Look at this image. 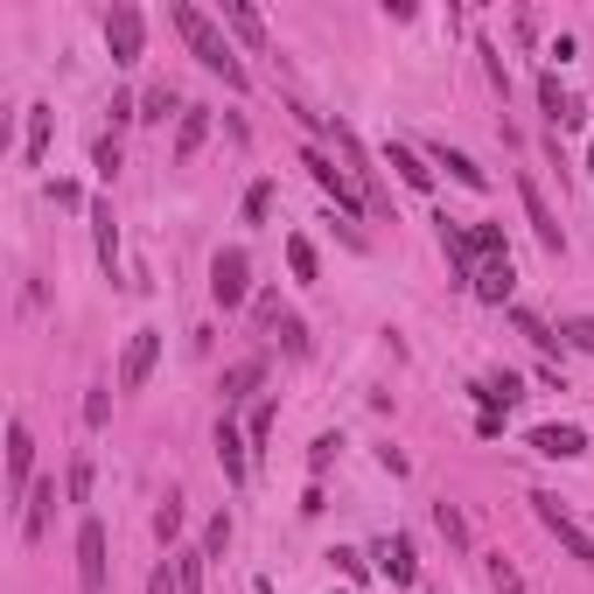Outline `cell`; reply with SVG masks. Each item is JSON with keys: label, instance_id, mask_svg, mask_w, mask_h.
<instances>
[{"label": "cell", "instance_id": "cell-1", "mask_svg": "<svg viewBox=\"0 0 594 594\" xmlns=\"http://www.w3.org/2000/svg\"><path fill=\"white\" fill-rule=\"evenodd\" d=\"M168 22H176V35L189 43V56H197L203 70H217V78L232 85V91H245V85H253V78H245V64H238V49L224 43V29L210 22L203 8H189V0H176V8H168Z\"/></svg>", "mask_w": 594, "mask_h": 594}, {"label": "cell", "instance_id": "cell-2", "mask_svg": "<svg viewBox=\"0 0 594 594\" xmlns=\"http://www.w3.org/2000/svg\"><path fill=\"white\" fill-rule=\"evenodd\" d=\"M245 294H253V259L232 245V253L210 259V301H217V309H245Z\"/></svg>", "mask_w": 594, "mask_h": 594}, {"label": "cell", "instance_id": "cell-3", "mask_svg": "<svg viewBox=\"0 0 594 594\" xmlns=\"http://www.w3.org/2000/svg\"><path fill=\"white\" fill-rule=\"evenodd\" d=\"M105 43H112V64H141V49H147V14L133 8V0H120V8L105 14Z\"/></svg>", "mask_w": 594, "mask_h": 594}, {"label": "cell", "instance_id": "cell-4", "mask_svg": "<svg viewBox=\"0 0 594 594\" xmlns=\"http://www.w3.org/2000/svg\"><path fill=\"white\" fill-rule=\"evenodd\" d=\"M531 511H539V525H546L552 539L567 546V552H573V560H581V567H594V531H581V525H573V517L560 511V496H546V490H539V496H531Z\"/></svg>", "mask_w": 594, "mask_h": 594}, {"label": "cell", "instance_id": "cell-5", "mask_svg": "<svg viewBox=\"0 0 594 594\" xmlns=\"http://www.w3.org/2000/svg\"><path fill=\"white\" fill-rule=\"evenodd\" d=\"M8 496H35V434H29V419H8Z\"/></svg>", "mask_w": 594, "mask_h": 594}, {"label": "cell", "instance_id": "cell-6", "mask_svg": "<svg viewBox=\"0 0 594 594\" xmlns=\"http://www.w3.org/2000/svg\"><path fill=\"white\" fill-rule=\"evenodd\" d=\"M517 197H525V217H531V232H539V245H546V253H567V224L552 217L546 189L531 182V176H517Z\"/></svg>", "mask_w": 594, "mask_h": 594}, {"label": "cell", "instance_id": "cell-7", "mask_svg": "<svg viewBox=\"0 0 594 594\" xmlns=\"http://www.w3.org/2000/svg\"><path fill=\"white\" fill-rule=\"evenodd\" d=\"M78 587L105 594V525H99V517H85V525H78Z\"/></svg>", "mask_w": 594, "mask_h": 594}, {"label": "cell", "instance_id": "cell-8", "mask_svg": "<svg viewBox=\"0 0 594 594\" xmlns=\"http://www.w3.org/2000/svg\"><path fill=\"white\" fill-rule=\"evenodd\" d=\"M155 357H161V329H133L126 357H120V392H141L147 371H155Z\"/></svg>", "mask_w": 594, "mask_h": 594}, {"label": "cell", "instance_id": "cell-9", "mask_svg": "<svg viewBox=\"0 0 594 594\" xmlns=\"http://www.w3.org/2000/svg\"><path fill=\"white\" fill-rule=\"evenodd\" d=\"M301 168H309V176H315L322 189H329V197H336L343 210H357V203H363V197H357V182H350V176H343V168H336L329 155H315V147H309V155H301Z\"/></svg>", "mask_w": 594, "mask_h": 594}, {"label": "cell", "instance_id": "cell-10", "mask_svg": "<svg viewBox=\"0 0 594 594\" xmlns=\"http://www.w3.org/2000/svg\"><path fill=\"white\" fill-rule=\"evenodd\" d=\"M217 462H224V483H245V475H253V455H245V434L232 427V413L217 419Z\"/></svg>", "mask_w": 594, "mask_h": 594}, {"label": "cell", "instance_id": "cell-11", "mask_svg": "<svg viewBox=\"0 0 594 594\" xmlns=\"http://www.w3.org/2000/svg\"><path fill=\"white\" fill-rule=\"evenodd\" d=\"M531 448L552 455V462H573V455L587 448V434L581 427H531Z\"/></svg>", "mask_w": 594, "mask_h": 594}, {"label": "cell", "instance_id": "cell-12", "mask_svg": "<svg viewBox=\"0 0 594 594\" xmlns=\"http://www.w3.org/2000/svg\"><path fill=\"white\" fill-rule=\"evenodd\" d=\"M475 399H483V413H490V419H504L517 399H525V385H517L511 371H496V378H483V385H475Z\"/></svg>", "mask_w": 594, "mask_h": 594}, {"label": "cell", "instance_id": "cell-13", "mask_svg": "<svg viewBox=\"0 0 594 594\" xmlns=\"http://www.w3.org/2000/svg\"><path fill=\"white\" fill-rule=\"evenodd\" d=\"M511 287H517V266H511V259H483V273H475V294L504 309V301H511Z\"/></svg>", "mask_w": 594, "mask_h": 594}, {"label": "cell", "instance_id": "cell-14", "mask_svg": "<svg viewBox=\"0 0 594 594\" xmlns=\"http://www.w3.org/2000/svg\"><path fill=\"white\" fill-rule=\"evenodd\" d=\"M378 560H385V573H392V581H399V587H413V581H419V560H413V539H399V531H392V539H385V546H378Z\"/></svg>", "mask_w": 594, "mask_h": 594}, {"label": "cell", "instance_id": "cell-15", "mask_svg": "<svg viewBox=\"0 0 594 594\" xmlns=\"http://www.w3.org/2000/svg\"><path fill=\"white\" fill-rule=\"evenodd\" d=\"M91 224H99V266L120 280V224H112V203H91Z\"/></svg>", "mask_w": 594, "mask_h": 594}, {"label": "cell", "instance_id": "cell-16", "mask_svg": "<svg viewBox=\"0 0 594 594\" xmlns=\"http://www.w3.org/2000/svg\"><path fill=\"white\" fill-rule=\"evenodd\" d=\"M434 161H440V168H448V176H455V182H462V189H490V176H483V168H475V161L462 155V147H434Z\"/></svg>", "mask_w": 594, "mask_h": 594}, {"label": "cell", "instance_id": "cell-17", "mask_svg": "<svg viewBox=\"0 0 594 594\" xmlns=\"http://www.w3.org/2000/svg\"><path fill=\"white\" fill-rule=\"evenodd\" d=\"M49 504H56V483H35L29 511H22V539H43V525H49Z\"/></svg>", "mask_w": 594, "mask_h": 594}, {"label": "cell", "instance_id": "cell-18", "mask_svg": "<svg viewBox=\"0 0 594 594\" xmlns=\"http://www.w3.org/2000/svg\"><path fill=\"white\" fill-rule=\"evenodd\" d=\"M539 99H546V112H552V126H581V105L560 91V78H539Z\"/></svg>", "mask_w": 594, "mask_h": 594}, {"label": "cell", "instance_id": "cell-19", "mask_svg": "<svg viewBox=\"0 0 594 594\" xmlns=\"http://www.w3.org/2000/svg\"><path fill=\"white\" fill-rule=\"evenodd\" d=\"M224 22H232V29H238V35H245V43H253V49H266V22H259L253 8H245V0H224Z\"/></svg>", "mask_w": 594, "mask_h": 594}, {"label": "cell", "instance_id": "cell-20", "mask_svg": "<svg viewBox=\"0 0 594 594\" xmlns=\"http://www.w3.org/2000/svg\"><path fill=\"white\" fill-rule=\"evenodd\" d=\"M203 133H210V112H203V105H189V112H182V133H176V161L197 155V141H203Z\"/></svg>", "mask_w": 594, "mask_h": 594}, {"label": "cell", "instance_id": "cell-21", "mask_svg": "<svg viewBox=\"0 0 594 594\" xmlns=\"http://www.w3.org/2000/svg\"><path fill=\"white\" fill-rule=\"evenodd\" d=\"M392 168L406 176V189H434V168L413 155V147H392Z\"/></svg>", "mask_w": 594, "mask_h": 594}, {"label": "cell", "instance_id": "cell-22", "mask_svg": "<svg viewBox=\"0 0 594 594\" xmlns=\"http://www.w3.org/2000/svg\"><path fill=\"white\" fill-rule=\"evenodd\" d=\"M259 371H266V363H259V357H245V363H232V371H224V399H245V392H253V385H259Z\"/></svg>", "mask_w": 594, "mask_h": 594}, {"label": "cell", "instance_id": "cell-23", "mask_svg": "<svg viewBox=\"0 0 594 594\" xmlns=\"http://www.w3.org/2000/svg\"><path fill=\"white\" fill-rule=\"evenodd\" d=\"M203 560H210V552H197V546L176 552V581H182V594H203Z\"/></svg>", "mask_w": 594, "mask_h": 594}, {"label": "cell", "instance_id": "cell-24", "mask_svg": "<svg viewBox=\"0 0 594 594\" xmlns=\"http://www.w3.org/2000/svg\"><path fill=\"white\" fill-rule=\"evenodd\" d=\"M49 155V105H29V161Z\"/></svg>", "mask_w": 594, "mask_h": 594}, {"label": "cell", "instance_id": "cell-25", "mask_svg": "<svg viewBox=\"0 0 594 594\" xmlns=\"http://www.w3.org/2000/svg\"><path fill=\"white\" fill-rule=\"evenodd\" d=\"M517 336H525V343H539L546 357H552V350H567V336H552V329H546L539 315H517Z\"/></svg>", "mask_w": 594, "mask_h": 594}, {"label": "cell", "instance_id": "cell-26", "mask_svg": "<svg viewBox=\"0 0 594 594\" xmlns=\"http://www.w3.org/2000/svg\"><path fill=\"white\" fill-rule=\"evenodd\" d=\"M469 253H483V259H511V253H504V232H496V224H475V232H469Z\"/></svg>", "mask_w": 594, "mask_h": 594}, {"label": "cell", "instance_id": "cell-27", "mask_svg": "<svg viewBox=\"0 0 594 594\" xmlns=\"http://www.w3.org/2000/svg\"><path fill=\"white\" fill-rule=\"evenodd\" d=\"M203 552H210V560H224V552H232V517H210V531H203Z\"/></svg>", "mask_w": 594, "mask_h": 594}, {"label": "cell", "instance_id": "cell-28", "mask_svg": "<svg viewBox=\"0 0 594 594\" xmlns=\"http://www.w3.org/2000/svg\"><path fill=\"white\" fill-rule=\"evenodd\" d=\"M483 573H490V587H496V594H525V581H517V567L504 560V552H496V560H490Z\"/></svg>", "mask_w": 594, "mask_h": 594}, {"label": "cell", "instance_id": "cell-29", "mask_svg": "<svg viewBox=\"0 0 594 594\" xmlns=\"http://www.w3.org/2000/svg\"><path fill=\"white\" fill-rule=\"evenodd\" d=\"M287 266H294V280H315V245L309 238H287Z\"/></svg>", "mask_w": 594, "mask_h": 594}, {"label": "cell", "instance_id": "cell-30", "mask_svg": "<svg viewBox=\"0 0 594 594\" xmlns=\"http://www.w3.org/2000/svg\"><path fill=\"white\" fill-rule=\"evenodd\" d=\"M434 525L448 531V546H469V525H462V511H455V504H434Z\"/></svg>", "mask_w": 594, "mask_h": 594}, {"label": "cell", "instance_id": "cell-31", "mask_svg": "<svg viewBox=\"0 0 594 594\" xmlns=\"http://www.w3.org/2000/svg\"><path fill=\"white\" fill-rule=\"evenodd\" d=\"M168 112H176V91H168V85H155V91L141 99V120H168Z\"/></svg>", "mask_w": 594, "mask_h": 594}, {"label": "cell", "instance_id": "cell-32", "mask_svg": "<svg viewBox=\"0 0 594 594\" xmlns=\"http://www.w3.org/2000/svg\"><path fill=\"white\" fill-rule=\"evenodd\" d=\"M560 336L573 343V350H587V357H594V315H573V322H567Z\"/></svg>", "mask_w": 594, "mask_h": 594}, {"label": "cell", "instance_id": "cell-33", "mask_svg": "<svg viewBox=\"0 0 594 594\" xmlns=\"http://www.w3.org/2000/svg\"><path fill=\"white\" fill-rule=\"evenodd\" d=\"M280 343H287V357H309V329L294 315H280Z\"/></svg>", "mask_w": 594, "mask_h": 594}, {"label": "cell", "instance_id": "cell-34", "mask_svg": "<svg viewBox=\"0 0 594 594\" xmlns=\"http://www.w3.org/2000/svg\"><path fill=\"white\" fill-rule=\"evenodd\" d=\"M266 210H273V182H253V189H245V217H266Z\"/></svg>", "mask_w": 594, "mask_h": 594}, {"label": "cell", "instance_id": "cell-35", "mask_svg": "<svg viewBox=\"0 0 594 594\" xmlns=\"http://www.w3.org/2000/svg\"><path fill=\"white\" fill-rule=\"evenodd\" d=\"M336 448H343V440H336V434H322V440H315V448H309V469L322 475V469H329V462H336Z\"/></svg>", "mask_w": 594, "mask_h": 594}, {"label": "cell", "instance_id": "cell-36", "mask_svg": "<svg viewBox=\"0 0 594 594\" xmlns=\"http://www.w3.org/2000/svg\"><path fill=\"white\" fill-rule=\"evenodd\" d=\"M85 496H91V462L78 455V462H70V504H85Z\"/></svg>", "mask_w": 594, "mask_h": 594}, {"label": "cell", "instance_id": "cell-37", "mask_svg": "<svg viewBox=\"0 0 594 594\" xmlns=\"http://www.w3.org/2000/svg\"><path fill=\"white\" fill-rule=\"evenodd\" d=\"M91 161H99V176L112 182V176H120V141H99V155H91Z\"/></svg>", "mask_w": 594, "mask_h": 594}, {"label": "cell", "instance_id": "cell-38", "mask_svg": "<svg viewBox=\"0 0 594 594\" xmlns=\"http://www.w3.org/2000/svg\"><path fill=\"white\" fill-rule=\"evenodd\" d=\"M155 531H161V539H176V531H182V504H161L155 511Z\"/></svg>", "mask_w": 594, "mask_h": 594}, {"label": "cell", "instance_id": "cell-39", "mask_svg": "<svg viewBox=\"0 0 594 594\" xmlns=\"http://www.w3.org/2000/svg\"><path fill=\"white\" fill-rule=\"evenodd\" d=\"M329 560H336V573H343V581H363V560H357V552H343V546H336Z\"/></svg>", "mask_w": 594, "mask_h": 594}, {"label": "cell", "instance_id": "cell-40", "mask_svg": "<svg viewBox=\"0 0 594 594\" xmlns=\"http://www.w3.org/2000/svg\"><path fill=\"white\" fill-rule=\"evenodd\" d=\"M147 594H182V581H176V567H155V581H147Z\"/></svg>", "mask_w": 594, "mask_h": 594}, {"label": "cell", "instance_id": "cell-41", "mask_svg": "<svg viewBox=\"0 0 594 594\" xmlns=\"http://www.w3.org/2000/svg\"><path fill=\"white\" fill-rule=\"evenodd\" d=\"M587 168H594V141H587Z\"/></svg>", "mask_w": 594, "mask_h": 594}]
</instances>
